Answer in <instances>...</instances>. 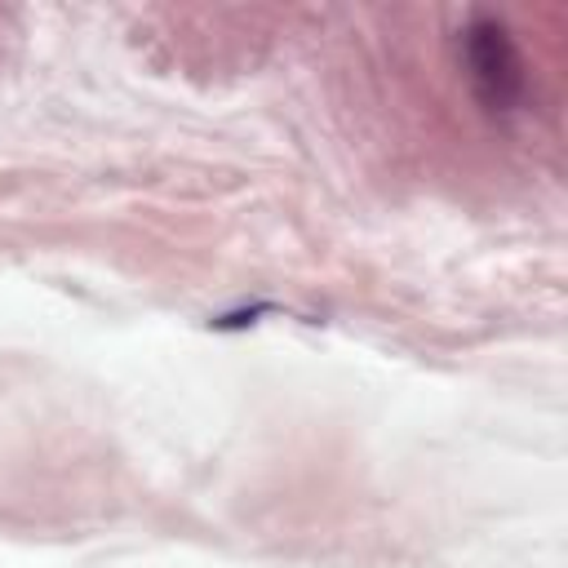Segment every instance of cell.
Listing matches in <instances>:
<instances>
[{"label": "cell", "mask_w": 568, "mask_h": 568, "mask_svg": "<svg viewBox=\"0 0 568 568\" xmlns=\"http://www.w3.org/2000/svg\"><path fill=\"white\" fill-rule=\"evenodd\" d=\"M462 58H466V75H470L479 106L493 115L515 111V102L524 93V62H519V49H515L506 22L493 13H475L462 36Z\"/></svg>", "instance_id": "6da1fadb"}]
</instances>
